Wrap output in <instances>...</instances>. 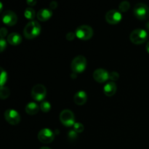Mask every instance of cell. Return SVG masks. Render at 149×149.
I'll use <instances>...</instances> for the list:
<instances>
[{
    "mask_svg": "<svg viewBox=\"0 0 149 149\" xmlns=\"http://www.w3.org/2000/svg\"><path fill=\"white\" fill-rule=\"evenodd\" d=\"M41 25L39 22L32 20L29 22L23 29V35L28 39H32L37 37L41 33Z\"/></svg>",
    "mask_w": 149,
    "mask_h": 149,
    "instance_id": "cell-1",
    "label": "cell"
},
{
    "mask_svg": "<svg viewBox=\"0 0 149 149\" xmlns=\"http://www.w3.org/2000/svg\"><path fill=\"white\" fill-rule=\"evenodd\" d=\"M87 65V59L83 55H78L73 59L71 63V68L75 74L81 73L86 69Z\"/></svg>",
    "mask_w": 149,
    "mask_h": 149,
    "instance_id": "cell-2",
    "label": "cell"
},
{
    "mask_svg": "<svg viewBox=\"0 0 149 149\" xmlns=\"http://www.w3.org/2000/svg\"><path fill=\"white\" fill-rule=\"evenodd\" d=\"M148 39V33L142 29H137L132 31L130 35V39L135 45L143 44Z\"/></svg>",
    "mask_w": 149,
    "mask_h": 149,
    "instance_id": "cell-3",
    "label": "cell"
},
{
    "mask_svg": "<svg viewBox=\"0 0 149 149\" xmlns=\"http://www.w3.org/2000/svg\"><path fill=\"white\" fill-rule=\"evenodd\" d=\"M93 29L87 25H82L80 26L76 29L75 34L78 39L81 40H89L93 36Z\"/></svg>",
    "mask_w": 149,
    "mask_h": 149,
    "instance_id": "cell-4",
    "label": "cell"
},
{
    "mask_svg": "<svg viewBox=\"0 0 149 149\" xmlns=\"http://www.w3.org/2000/svg\"><path fill=\"white\" fill-rule=\"evenodd\" d=\"M133 13L138 20H146L149 17V7L143 3H138L134 7Z\"/></svg>",
    "mask_w": 149,
    "mask_h": 149,
    "instance_id": "cell-5",
    "label": "cell"
},
{
    "mask_svg": "<svg viewBox=\"0 0 149 149\" xmlns=\"http://www.w3.org/2000/svg\"><path fill=\"white\" fill-rule=\"evenodd\" d=\"M60 120L65 127H72L76 123L74 113L69 109H64L61 111L60 113Z\"/></svg>",
    "mask_w": 149,
    "mask_h": 149,
    "instance_id": "cell-6",
    "label": "cell"
},
{
    "mask_svg": "<svg viewBox=\"0 0 149 149\" xmlns=\"http://www.w3.org/2000/svg\"><path fill=\"white\" fill-rule=\"evenodd\" d=\"M47 95V89L43 84H36L31 90V96L36 101H42Z\"/></svg>",
    "mask_w": 149,
    "mask_h": 149,
    "instance_id": "cell-7",
    "label": "cell"
},
{
    "mask_svg": "<svg viewBox=\"0 0 149 149\" xmlns=\"http://www.w3.org/2000/svg\"><path fill=\"white\" fill-rule=\"evenodd\" d=\"M54 138H55V133L49 128L42 129L38 133V139L42 143H50L54 141Z\"/></svg>",
    "mask_w": 149,
    "mask_h": 149,
    "instance_id": "cell-8",
    "label": "cell"
},
{
    "mask_svg": "<svg viewBox=\"0 0 149 149\" xmlns=\"http://www.w3.org/2000/svg\"><path fill=\"white\" fill-rule=\"evenodd\" d=\"M4 119L12 125H17L20 122V116L17 111L14 109H7L4 113Z\"/></svg>",
    "mask_w": 149,
    "mask_h": 149,
    "instance_id": "cell-9",
    "label": "cell"
},
{
    "mask_svg": "<svg viewBox=\"0 0 149 149\" xmlns=\"http://www.w3.org/2000/svg\"><path fill=\"white\" fill-rule=\"evenodd\" d=\"M106 20L108 23L111 25H116L122 20V13L116 10H111L106 13L105 16Z\"/></svg>",
    "mask_w": 149,
    "mask_h": 149,
    "instance_id": "cell-10",
    "label": "cell"
},
{
    "mask_svg": "<svg viewBox=\"0 0 149 149\" xmlns=\"http://www.w3.org/2000/svg\"><path fill=\"white\" fill-rule=\"evenodd\" d=\"M93 79L97 82L104 83L109 79V73L103 68H97L93 72Z\"/></svg>",
    "mask_w": 149,
    "mask_h": 149,
    "instance_id": "cell-11",
    "label": "cell"
},
{
    "mask_svg": "<svg viewBox=\"0 0 149 149\" xmlns=\"http://www.w3.org/2000/svg\"><path fill=\"white\" fill-rule=\"evenodd\" d=\"M17 21V17L14 12L7 10L3 14L2 22L8 26H13L16 24Z\"/></svg>",
    "mask_w": 149,
    "mask_h": 149,
    "instance_id": "cell-12",
    "label": "cell"
},
{
    "mask_svg": "<svg viewBox=\"0 0 149 149\" xmlns=\"http://www.w3.org/2000/svg\"><path fill=\"white\" fill-rule=\"evenodd\" d=\"M52 16V10L49 9H41L39 10V12L36 14V17H37L38 20H40L42 22H45L47 20H49L51 17Z\"/></svg>",
    "mask_w": 149,
    "mask_h": 149,
    "instance_id": "cell-13",
    "label": "cell"
},
{
    "mask_svg": "<svg viewBox=\"0 0 149 149\" xmlns=\"http://www.w3.org/2000/svg\"><path fill=\"white\" fill-rule=\"evenodd\" d=\"M116 90H117V87L113 81H109L105 84L103 87V93L108 97L114 95L115 93H116Z\"/></svg>",
    "mask_w": 149,
    "mask_h": 149,
    "instance_id": "cell-14",
    "label": "cell"
},
{
    "mask_svg": "<svg viewBox=\"0 0 149 149\" xmlns=\"http://www.w3.org/2000/svg\"><path fill=\"white\" fill-rule=\"evenodd\" d=\"M87 95L84 91H79L74 95V101L78 106H82L87 102Z\"/></svg>",
    "mask_w": 149,
    "mask_h": 149,
    "instance_id": "cell-15",
    "label": "cell"
},
{
    "mask_svg": "<svg viewBox=\"0 0 149 149\" xmlns=\"http://www.w3.org/2000/svg\"><path fill=\"white\" fill-rule=\"evenodd\" d=\"M7 42L13 46H17L20 45L22 42V36L17 33H11L7 36Z\"/></svg>",
    "mask_w": 149,
    "mask_h": 149,
    "instance_id": "cell-16",
    "label": "cell"
},
{
    "mask_svg": "<svg viewBox=\"0 0 149 149\" xmlns=\"http://www.w3.org/2000/svg\"><path fill=\"white\" fill-rule=\"evenodd\" d=\"M39 109H40V107L38 106V104H36L34 102H30L26 105L25 110L28 114L33 116V115L36 114L39 112Z\"/></svg>",
    "mask_w": 149,
    "mask_h": 149,
    "instance_id": "cell-17",
    "label": "cell"
},
{
    "mask_svg": "<svg viewBox=\"0 0 149 149\" xmlns=\"http://www.w3.org/2000/svg\"><path fill=\"white\" fill-rule=\"evenodd\" d=\"M24 16L28 20H33L35 17V16H36L35 10L33 8H31V7H28V8L25 10Z\"/></svg>",
    "mask_w": 149,
    "mask_h": 149,
    "instance_id": "cell-18",
    "label": "cell"
},
{
    "mask_svg": "<svg viewBox=\"0 0 149 149\" xmlns=\"http://www.w3.org/2000/svg\"><path fill=\"white\" fill-rule=\"evenodd\" d=\"M130 7V3L127 1H123L119 6V11L120 13H126Z\"/></svg>",
    "mask_w": 149,
    "mask_h": 149,
    "instance_id": "cell-19",
    "label": "cell"
},
{
    "mask_svg": "<svg viewBox=\"0 0 149 149\" xmlns=\"http://www.w3.org/2000/svg\"><path fill=\"white\" fill-rule=\"evenodd\" d=\"M10 89L7 87H1V92H0V97H1V100H4L7 99V97L10 96Z\"/></svg>",
    "mask_w": 149,
    "mask_h": 149,
    "instance_id": "cell-20",
    "label": "cell"
},
{
    "mask_svg": "<svg viewBox=\"0 0 149 149\" xmlns=\"http://www.w3.org/2000/svg\"><path fill=\"white\" fill-rule=\"evenodd\" d=\"M40 109L42 112H44V113H47L51 109L50 103L47 101L42 102L40 105Z\"/></svg>",
    "mask_w": 149,
    "mask_h": 149,
    "instance_id": "cell-21",
    "label": "cell"
},
{
    "mask_svg": "<svg viewBox=\"0 0 149 149\" xmlns=\"http://www.w3.org/2000/svg\"><path fill=\"white\" fill-rule=\"evenodd\" d=\"M7 74L3 68H1V77H0V85L1 87H4V84L7 82Z\"/></svg>",
    "mask_w": 149,
    "mask_h": 149,
    "instance_id": "cell-22",
    "label": "cell"
},
{
    "mask_svg": "<svg viewBox=\"0 0 149 149\" xmlns=\"http://www.w3.org/2000/svg\"><path fill=\"white\" fill-rule=\"evenodd\" d=\"M73 127H74V130L77 133H81L84 130V125L81 123H79V122H76L74 126H73Z\"/></svg>",
    "mask_w": 149,
    "mask_h": 149,
    "instance_id": "cell-23",
    "label": "cell"
},
{
    "mask_svg": "<svg viewBox=\"0 0 149 149\" xmlns=\"http://www.w3.org/2000/svg\"><path fill=\"white\" fill-rule=\"evenodd\" d=\"M119 74L116 71H112V72L109 73V79L111 81H116L119 79Z\"/></svg>",
    "mask_w": 149,
    "mask_h": 149,
    "instance_id": "cell-24",
    "label": "cell"
},
{
    "mask_svg": "<svg viewBox=\"0 0 149 149\" xmlns=\"http://www.w3.org/2000/svg\"><path fill=\"white\" fill-rule=\"evenodd\" d=\"M68 138L70 141H75L77 139V132H76L74 130L69 131L68 134Z\"/></svg>",
    "mask_w": 149,
    "mask_h": 149,
    "instance_id": "cell-25",
    "label": "cell"
},
{
    "mask_svg": "<svg viewBox=\"0 0 149 149\" xmlns=\"http://www.w3.org/2000/svg\"><path fill=\"white\" fill-rule=\"evenodd\" d=\"M6 47H7V42L4 39H0V49H1V52H3Z\"/></svg>",
    "mask_w": 149,
    "mask_h": 149,
    "instance_id": "cell-26",
    "label": "cell"
},
{
    "mask_svg": "<svg viewBox=\"0 0 149 149\" xmlns=\"http://www.w3.org/2000/svg\"><path fill=\"white\" fill-rule=\"evenodd\" d=\"M66 39L68 41H73L76 37L75 33H73V32H69L66 34Z\"/></svg>",
    "mask_w": 149,
    "mask_h": 149,
    "instance_id": "cell-27",
    "label": "cell"
},
{
    "mask_svg": "<svg viewBox=\"0 0 149 149\" xmlns=\"http://www.w3.org/2000/svg\"><path fill=\"white\" fill-rule=\"evenodd\" d=\"M0 35H1V39H4L7 35V30L4 28H1L0 30Z\"/></svg>",
    "mask_w": 149,
    "mask_h": 149,
    "instance_id": "cell-28",
    "label": "cell"
},
{
    "mask_svg": "<svg viewBox=\"0 0 149 149\" xmlns=\"http://www.w3.org/2000/svg\"><path fill=\"white\" fill-rule=\"evenodd\" d=\"M58 2L55 1H51L50 4H49V7H50L51 10H55V9H56L57 7H58Z\"/></svg>",
    "mask_w": 149,
    "mask_h": 149,
    "instance_id": "cell-29",
    "label": "cell"
},
{
    "mask_svg": "<svg viewBox=\"0 0 149 149\" xmlns=\"http://www.w3.org/2000/svg\"><path fill=\"white\" fill-rule=\"evenodd\" d=\"M36 4V1H34V0H28L27 1V4L29 6H34L35 4Z\"/></svg>",
    "mask_w": 149,
    "mask_h": 149,
    "instance_id": "cell-30",
    "label": "cell"
},
{
    "mask_svg": "<svg viewBox=\"0 0 149 149\" xmlns=\"http://www.w3.org/2000/svg\"><path fill=\"white\" fill-rule=\"evenodd\" d=\"M146 51L149 53V42L146 44Z\"/></svg>",
    "mask_w": 149,
    "mask_h": 149,
    "instance_id": "cell-31",
    "label": "cell"
},
{
    "mask_svg": "<svg viewBox=\"0 0 149 149\" xmlns=\"http://www.w3.org/2000/svg\"><path fill=\"white\" fill-rule=\"evenodd\" d=\"M146 28L147 30H148V31H149V22H148V23H147L146 24Z\"/></svg>",
    "mask_w": 149,
    "mask_h": 149,
    "instance_id": "cell-32",
    "label": "cell"
},
{
    "mask_svg": "<svg viewBox=\"0 0 149 149\" xmlns=\"http://www.w3.org/2000/svg\"><path fill=\"white\" fill-rule=\"evenodd\" d=\"M40 149H50V148H48V147H42Z\"/></svg>",
    "mask_w": 149,
    "mask_h": 149,
    "instance_id": "cell-33",
    "label": "cell"
}]
</instances>
